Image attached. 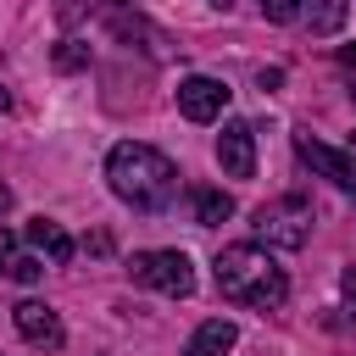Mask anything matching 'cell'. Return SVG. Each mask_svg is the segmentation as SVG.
<instances>
[{
  "instance_id": "obj_1",
  "label": "cell",
  "mask_w": 356,
  "mask_h": 356,
  "mask_svg": "<svg viewBox=\"0 0 356 356\" xmlns=\"http://www.w3.org/2000/svg\"><path fill=\"white\" fill-rule=\"evenodd\" d=\"M106 178H111V195L128 200L134 211H161V206L172 200V189H178V167H172L156 145H139V139L111 145Z\"/></svg>"
},
{
  "instance_id": "obj_2",
  "label": "cell",
  "mask_w": 356,
  "mask_h": 356,
  "mask_svg": "<svg viewBox=\"0 0 356 356\" xmlns=\"http://www.w3.org/2000/svg\"><path fill=\"white\" fill-rule=\"evenodd\" d=\"M211 273H217V289L228 300H239V306H278L289 295L284 267L261 245H222L217 261H211Z\"/></svg>"
},
{
  "instance_id": "obj_3",
  "label": "cell",
  "mask_w": 356,
  "mask_h": 356,
  "mask_svg": "<svg viewBox=\"0 0 356 356\" xmlns=\"http://www.w3.org/2000/svg\"><path fill=\"white\" fill-rule=\"evenodd\" d=\"M256 239L261 245H278V250H300L306 239H312V200H300V195H278V200H267V206H256Z\"/></svg>"
},
{
  "instance_id": "obj_4",
  "label": "cell",
  "mask_w": 356,
  "mask_h": 356,
  "mask_svg": "<svg viewBox=\"0 0 356 356\" xmlns=\"http://www.w3.org/2000/svg\"><path fill=\"white\" fill-rule=\"evenodd\" d=\"M128 278L145 284V289H161V295L184 300V295L195 289V261H189L184 250H139V256L128 261Z\"/></svg>"
},
{
  "instance_id": "obj_5",
  "label": "cell",
  "mask_w": 356,
  "mask_h": 356,
  "mask_svg": "<svg viewBox=\"0 0 356 356\" xmlns=\"http://www.w3.org/2000/svg\"><path fill=\"white\" fill-rule=\"evenodd\" d=\"M295 150H300V161H306L317 178H328V184H339V189H356V150H334V145H323V139H312V134H295Z\"/></svg>"
},
{
  "instance_id": "obj_6",
  "label": "cell",
  "mask_w": 356,
  "mask_h": 356,
  "mask_svg": "<svg viewBox=\"0 0 356 356\" xmlns=\"http://www.w3.org/2000/svg\"><path fill=\"white\" fill-rule=\"evenodd\" d=\"M222 106H228V83H222V78L189 72V78L178 83V111H184L189 122H211V117H222Z\"/></svg>"
},
{
  "instance_id": "obj_7",
  "label": "cell",
  "mask_w": 356,
  "mask_h": 356,
  "mask_svg": "<svg viewBox=\"0 0 356 356\" xmlns=\"http://www.w3.org/2000/svg\"><path fill=\"white\" fill-rule=\"evenodd\" d=\"M217 161H222L228 178H250V172H256V134H250V122H239V117L222 122V134H217Z\"/></svg>"
},
{
  "instance_id": "obj_8",
  "label": "cell",
  "mask_w": 356,
  "mask_h": 356,
  "mask_svg": "<svg viewBox=\"0 0 356 356\" xmlns=\"http://www.w3.org/2000/svg\"><path fill=\"white\" fill-rule=\"evenodd\" d=\"M17 334L28 339V345H39V350H56L67 334H61V317L44 306V300H22L17 306Z\"/></svg>"
},
{
  "instance_id": "obj_9",
  "label": "cell",
  "mask_w": 356,
  "mask_h": 356,
  "mask_svg": "<svg viewBox=\"0 0 356 356\" xmlns=\"http://www.w3.org/2000/svg\"><path fill=\"white\" fill-rule=\"evenodd\" d=\"M234 339H239V328H234L228 317H206V323L189 334L184 356H228V350H234Z\"/></svg>"
},
{
  "instance_id": "obj_10",
  "label": "cell",
  "mask_w": 356,
  "mask_h": 356,
  "mask_svg": "<svg viewBox=\"0 0 356 356\" xmlns=\"http://www.w3.org/2000/svg\"><path fill=\"white\" fill-rule=\"evenodd\" d=\"M22 239H28L33 250H44L50 261H72V234H67L61 222H50V217H33V222L22 228Z\"/></svg>"
},
{
  "instance_id": "obj_11",
  "label": "cell",
  "mask_w": 356,
  "mask_h": 356,
  "mask_svg": "<svg viewBox=\"0 0 356 356\" xmlns=\"http://www.w3.org/2000/svg\"><path fill=\"white\" fill-rule=\"evenodd\" d=\"M189 206H195V222L200 228H217L222 217H234V195H222V189H189Z\"/></svg>"
},
{
  "instance_id": "obj_12",
  "label": "cell",
  "mask_w": 356,
  "mask_h": 356,
  "mask_svg": "<svg viewBox=\"0 0 356 356\" xmlns=\"http://www.w3.org/2000/svg\"><path fill=\"white\" fill-rule=\"evenodd\" d=\"M306 6V17H312V33H339L345 28V0H300Z\"/></svg>"
},
{
  "instance_id": "obj_13",
  "label": "cell",
  "mask_w": 356,
  "mask_h": 356,
  "mask_svg": "<svg viewBox=\"0 0 356 356\" xmlns=\"http://www.w3.org/2000/svg\"><path fill=\"white\" fill-rule=\"evenodd\" d=\"M256 6H261L267 22H295L300 17V0H256Z\"/></svg>"
},
{
  "instance_id": "obj_14",
  "label": "cell",
  "mask_w": 356,
  "mask_h": 356,
  "mask_svg": "<svg viewBox=\"0 0 356 356\" xmlns=\"http://www.w3.org/2000/svg\"><path fill=\"white\" fill-rule=\"evenodd\" d=\"M6 273H11V278H22V284H33V278L44 273V261H39V256H11V261H6Z\"/></svg>"
},
{
  "instance_id": "obj_15",
  "label": "cell",
  "mask_w": 356,
  "mask_h": 356,
  "mask_svg": "<svg viewBox=\"0 0 356 356\" xmlns=\"http://www.w3.org/2000/svg\"><path fill=\"white\" fill-rule=\"evenodd\" d=\"M339 295H345V306L356 312V261H350V267L339 273Z\"/></svg>"
},
{
  "instance_id": "obj_16",
  "label": "cell",
  "mask_w": 356,
  "mask_h": 356,
  "mask_svg": "<svg viewBox=\"0 0 356 356\" xmlns=\"http://www.w3.org/2000/svg\"><path fill=\"white\" fill-rule=\"evenodd\" d=\"M339 61H345V67H356V44H339Z\"/></svg>"
},
{
  "instance_id": "obj_17",
  "label": "cell",
  "mask_w": 356,
  "mask_h": 356,
  "mask_svg": "<svg viewBox=\"0 0 356 356\" xmlns=\"http://www.w3.org/2000/svg\"><path fill=\"white\" fill-rule=\"evenodd\" d=\"M6 206H11V189H6V184H0V211H6Z\"/></svg>"
},
{
  "instance_id": "obj_18",
  "label": "cell",
  "mask_w": 356,
  "mask_h": 356,
  "mask_svg": "<svg viewBox=\"0 0 356 356\" xmlns=\"http://www.w3.org/2000/svg\"><path fill=\"white\" fill-rule=\"evenodd\" d=\"M111 6H134V0H111Z\"/></svg>"
},
{
  "instance_id": "obj_19",
  "label": "cell",
  "mask_w": 356,
  "mask_h": 356,
  "mask_svg": "<svg viewBox=\"0 0 356 356\" xmlns=\"http://www.w3.org/2000/svg\"><path fill=\"white\" fill-rule=\"evenodd\" d=\"M0 106H6V89H0Z\"/></svg>"
},
{
  "instance_id": "obj_20",
  "label": "cell",
  "mask_w": 356,
  "mask_h": 356,
  "mask_svg": "<svg viewBox=\"0 0 356 356\" xmlns=\"http://www.w3.org/2000/svg\"><path fill=\"white\" fill-rule=\"evenodd\" d=\"M0 267H6V261H0Z\"/></svg>"
},
{
  "instance_id": "obj_21",
  "label": "cell",
  "mask_w": 356,
  "mask_h": 356,
  "mask_svg": "<svg viewBox=\"0 0 356 356\" xmlns=\"http://www.w3.org/2000/svg\"><path fill=\"white\" fill-rule=\"evenodd\" d=\"M217 6H222V0H217Z\"/></svg>"
}]
</instances>
